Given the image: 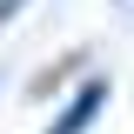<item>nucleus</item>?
Returning <instances> with one entry per match:
<instances>
[{"label": "nucleus", "instance_id": "obj_1", "mask_svg": "<svg viewBox=\"0 0 134 134\" xmlns=\"http://www.w3.org/2000/svg\"><path fill=\"white\" fill-rule=\"evenodd\" d=\"M20 7H27V0H0V27H7V20H14Z\"/></svg>", "mask_w": 134, "mask_h": 134}]
</instances>
